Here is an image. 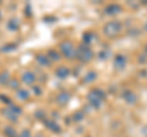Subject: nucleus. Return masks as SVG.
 <instances>
[{"instance_id":"4468645a","label":"nucleus","mask_w":147,"mask_h":137,"mask_svg":"<svg viewBox=\"0 0 147 137\" xmlns=\"http://www.w3.org/2000/svg\"><path fill=\"white\" fill-rule=\"evenodd\" d=\"M47 56L50 61H60L61 59V54L58 52V50H54V49H49L48 53H47Z\"/></svg>"},{"instance_id":"c756f323","label":"nucleus","mask_w":147,"mask_h":137,"mask_svg":"<svg viewBox=\"0 0 147 137\" xmlns=\"http://www.w3.org/2000/svg\"><path fill=\"white\" fill-rule=\"evenodd\" d=\"M45 22H55V21H57V17H52V16H45L44 17V19H43Z\"/></svg>"},{"instance_id":"1a4fd4ad","label":"nucleus","mask_w":147,"mask_h":137,"mask_svg":"<svg viewBox=\"0 0 147 137\" xmlns=\"http://www.w3.org/2000/svg\"><path fill=\"white\" fill-rule=\"evenodd\" d=\"M36 80H37V77L34 75V72H32V71H25L21 76V81L25 85H33Z\"/></svg>"},{"instance_id":"f257e3e1","label":"nucleus","mask_w":147,"mask_h":137,"mask_svg":"<svg viewBox=\"0 0 147 137\" xmlns=\"http://www.w3.org/2000/svg\"><path fill=\"white\" fill-rule=\"evenodd\" d=\"M87 99H88L90 105L93 109H97L98 110V109H100L105 99V92L100 88H93L87 94Z\"/></svg>"},{"instance_id":"dca6fc26","label":"nucleus","mask_w":147,"mask_h":137,"mask_svg":"<svg viewBox=\"0 0 147 137\" xmlns=\"http://www.w3.org/2000/svg\"><path fill=\"white\" fill-rule=\"evenodd\" d=\"M97 77H98V74L96 71H88L84 76V82H85V83H91V82H93V81L97 80Z\"/></svg>"},{"instance_id":"cd10ccee","label":"nucleus","mask_w":147,"mask_h":137,"mask_svg":"<svg viewBox=\"0 0 147 137\" xmlns=\"http://www.w3.org/2000/svg\"><path fill=\"white\" fill-rule=\"evenodd\" d=\"M0 100H1L3 103H6V104H9V105H10V104H11V100H10V98L6 97V95H4V94H0Z\"/></svg>"},{"instance_id":"f704fd0d","label":"nucleus","mask_w":147,"mask_h":137,"mask_svg":"<svg viewBox=\"0 0 147 137\" xmlns=\"http://www.w3.org/2000/svg\"><path fill=\"white\" fill-rule=\"evenodd\" d=\"M145 52L147 53V44H146V47H145Z\"/></svg>"},{"instance_id":"6ab92c4d","label":"nucleus","mask_w":147,"mask_h":137,"mask_svg":"<svg viewBox=\"0 0 147 137\" xmlns=\"http://www.w3.org/2000/svg\"><path fill=\"white\" fill-rule=\"evenodd\" d=\"M17 98L21 99V100H26L30 98V92L27 89H24V88H18L17 89Z\"/></svg>"},{"instance_id":"f03ea898","label":"nucleus","mask_w":147,"mask_h":137,"mask_svg":"<svg viewBox=\"0 0 147 137\" xmlns=\"http://www.w3.org/2000/svg\"><path fill=\"white\" fill-rule=\"evenodd\" d=\"M123 31V24L120 21H109L103 27V33L109 38H114Z\"/></svg>"},{"instance_id":"f8f14e48","label":"nucleus","mask_w":147,"mask_h":137,"mask_svg":"<svg viewBox=\"0 0 147 137\" xmlns=\"http://www.w3.org/2000/svg\"><path fill=\"white\" fill-rule=\"evenodd\" d=\"M55 75L60 80H65L66 77L70 75V70H69V67H66V66H60L55 70Z\"/></svg>"},{"instance_id":"2eb2a0df","label":"nucleus","mask_w":147,"mask_h":137,"mask_svg":"<svg viewBox=\"0 0 147 137\" xmlns=\"http://www.w3.org/2000/svg\"><path fill=\"white\" fill-rule=\"evenodd\" d=\"M7 30L11 31V32H16L18 31V28H20V21H18L17 19H10L7 21Z\"/></svg>"},{"instance_id":"ddd939ff","label":"nucleus","mask_w":147,"mask_h":137,"mask_svg":"<svg viewBox=\"0 0 147 137\" xmlns=\"http://www.w3.org/2000/svg\"><path fill=\"white\" fill-rule=\"evenodd\" d=\"M36 61L38 62L40 66H44V67H48V66H50V64H52V61H50L48 59V56L44 55V54H37Z\"/></svg>"},{"instance_id":"7c9ffc66","label":"nucleus","mask_w":147,"mask_h":137,"mask_svg":"<svg viewBox=\"0 0 147 137\" xmlns=\"http://www.w3.org/2000/svg\"><path fill=\"white\" fill-rule=\"evenodd\" d=\"M26 13H27V16H31V15H32V13H31V6H30V5H27Z\"/></svg>"},{"instance_id":"393cba45","label":"nucleus","mask_w":147,"mask_h":137,"mask_svg":"<svg viewBox=\"0 0 147 137\" xmlns=\"http://www.w3.org/2000/svg\"><path fill=\"white\" fill-rule=\"evenodd\" d=\"M9 108H10V109H11V110H12L13 113H15V114H16V115H17V116H18V115H20V114L22 113V110H21V108H20V107H17V105H15V104H12V103L10 104V105H9Z\"/></svg>"},{"instance_id":"72a5a7b5","label":"nucleus","mask_w":147,"mask_h":137,"mask_svg":"<svg viewBox=\"0 0 147 137\" xmlns=\"http://www.w3.org/2000/svg\"><path fill=\"white\" fill-rule=\"evenodd\" d=\"M145 31H147V22L145 24Z\"/></svg>"},{"instance_id":"4c0bfd02","label":"nucleus","mask_w":147,"mask_h":137,"mask_svg":"<svg viewBox=\"0 0 147 137\" xmlns=\"http://www.w3.org/2000/svg\"><path fill=\"white\" fill-rule=\"evenodd\" d=\"M87 137H91V136H87Z\"/></svg>"},{"instance_id":"c9c22d12","label":"nucleus","mask_w":147,"mask_h":137,"mask_svg":"<svg viewBox=\"0 0 147 137\" xmlns=\"http://www.w3.org/2000/svg\"><path fill=\"white\" fill-rule=\"evenodd\" d=\"M144 5H147V0H146V1H144Z\"/></svg>"},{"instance_id":"f3484780","label":"nucleus","mask_w":147,"mask_h":137,"mask_svg":"<svg viewBox=\"0 0 147 137\" xmlns=\"http://www.w3.org/2000/svg\"><path fill=\"white\" fill-rule=\"evenodd\" d=\"M3 114H4V115H5V116H6L10 121H12V122H16V121H17V118H18V116H17L16 114L13 113V111H12L9 107H7V108H5V110L3 111Z\"/></svg>"},{"instance_id":"473e14b6","label":"nucleus","mask_w":147,"mask_h":137,"mask_svg":"<svg viewBox=\"0 0 147 137\" xmlns=\"http://www.w3.org/2000/svg\"><path fill=\"white\" fill-rule=\"evenodd\" d=\"M36 137H43V135H42V134H38V135L36 136Z\"/></svg>"},{"instance_id":"20e7f679","label":"nucleus","mask_w":147,"mask_h":137,"mask_svg":"<svg viewBox=\"0 0 147 137\" xmlns=\"http://www.w3.org/2000/svg\"><path fill=\"white\" fill-rule=\"evenodd\" d=\"M59 49H60V54L64 55L67 59H72L75 58V53H76V48L74 47V44L70 40H64L59 44Z\"/></svg>"},{"instance_id":"6e6552de","label":"nucleus","mask_w":147,"mask_h":137,"mask_svg":"<svg viewBox=\"0 0 147 137\" xmlns=\"http://www.w3.org/2000/svg\"><path fill=\"white\" fill-rule=\"evenodd\" d=\"M70 99H71V93L67 92V91H61L57 95V103L59 105H65V104L70 102Z\"/></svg>"},{"instance_id":"a878e982","label":"nucleus","mask_w":147,"mask_h":137,"mask_svg":"<svg viewBox=\"0 0 147 137\" xmlns=\"http://www.w3.org/2000/svg\"><path fill=\"white\" fill-rule=\"evenodd\" d=\"M18 137H32V135H31V131H30L28 129L22 130V131H21V134H20V136H18Z\"/></svg>"},{"instance_id":"e433bc0d","label":"nucleus","mask_w":147,"mask_h":137,"mask_svg":"<svg viewBox=\"0 0 147 137\" xmlns=\"http://www.w3.org/2000/svg\"><path fill=\"white\" fill-rule=\"evenodd\" d=\"M0 20H1V11H0Z\"/></svg>"},{"instance_id":"9b49d317","label":"nucleus","mask_w":147,"mask_h":137,"mask_svg":"<svg viewBox=\"0 0 147 137\" xmlns=\"http://www.w3.org/2000/svg\"><path fill=\"white\" fill-rule=\"evenodd\" d=\"M43 124L47 126V129H49L50 131L55 132V134H60V132H61L60 126H59L54 120H52V119H44V120H43Z\"/></svg>"},{"instance_id":"bb28decb","label":"nucleus","mask_w":147,"mask_h":137,"mask_svg":"<svg viewBox=\"0 0 147 137\" xmlns=\"http://www.w3.org/2000/svg\"><path fill=\"white\" fill-rule=\"evenodd\" d=\"M34 115L38 118V119H42V120H44V119H45V113H44L43 110H40V109L34 113Z\"/></svg>"},{"instance_id":"7ed1b4c3","label":"nucleus","mask_w":147,"mask_h":137,"mask_svg":"<svg viewBox=\"0 0 147 137\" xmlns=\"http://www.w3.org/2000/svg\"><path fill=\"white\" fill-rule=\"evenodd\" d=\"M94 56V53L90 47H87L85 44H80L76 48V53H75V58H77L81 62H90Z\"/></svg>"},{"instance_id":"2f4dec72","label":"nucleus","mask_w":147,"mask_h":137,"mask_svg":"<svg viewBox=\"0 0 147 137\" xmlns=\"http://www.w3.org/2000/svg\"><path fill=\"white\" fill-rule=\"evenodd\" d=\"M142 135H144V136H146L147 137V125L144 127V129H142Z\"/></svg>"},{"instance_id":"423d86ee","label":"nucleus","mask_w":147,"mask_h":137,"mask_svg":"<svg viewBox=\"0 0 147 137\" xmlns=\"http://www.w3.org/2000/svg\"><path fill=\"white\" fill-rule=\"evenodd\" d=\"M123 11V6L119 5L117 3H113V4H109V5L105 6L104 9V12L105 15H109V16H114V15H118Z\"/></svg>"},{"instance_id":"a211bd4d","label":"nucleus","mask_w":147,"mask_h":137,"mask_svg":"<svg viewBox=\"0 0 147 137\" xmlns=\"http://www.w3.org/2000/svg\"><path fill=\"white\" fill-rule=\"evenodd\" d=\"M71 118H72L71 120L74 122H80V121H82L85 119V111L84 110H77V111H75L72 114Z\"/></svg>"},{"instance_id":"b1692460","label":"nucleus","mask_w":147,"mask_h":137,"mask_svg":"<svg viewBox=\"0 0 147 137\" xmlns=\"http://www.w3.org/2000/svg\"><path fill=\"white\" fill-rule=\"evenodd\" d=\"M7 85H9V87L12 88V89H18L20 88V82H18L17 80H9Z\"/></svg>"},{"instance_id":"c85d7f7f","label":"nucleus","mask_w":147,"mask_h":137,"mask_svg":"<svg viewBox=\"0 0 147 137\" xmlns=\"http://www.w3.org/2000/svg\"><path fill=\"white\" fill-rule=\"evenodd\" d=\"M32 89H33V93L37 94V95H40V94H42V89H40V87H37V86H34V87L32 88Z\"/></svg>"},{"instance_id":"aec40b11","label":"nucleus","mask_w":147,"mask_h":137,"mask_svg":"<svg viewBox=\"0 0 147 137\" xmlns=\"http://www.w3.org/2000/svg\"><path fill=\"white\" fill-rule=\"evenodd\" d=\"M16 48H17V45L15 43H7V44L4 45V47L0 48V50L4 53H9V52H13Z\"/></svg>"},{"instance_id":"0eeeda50","label":"nucleus","mask_w":147,"mask_h":137,"mask_svg":"<svg viewBox=\"0 0 147 137\" xmlns=\"http://www.w3.org/2000/svg\"><path fill=\"white\" fill-rule=\"evenodd\" d=\"M121 98L124 99V102L127 103V104H130V105H132V104H135L137 102V97H136V94L132 92V91L130 89H125V91H123V93H121Z\"/></svg>"},{"instance_id":"39448f33","label":"nucleus","mask_w":147,"mask_h":137,"mask_svg":"<svg viewBox=\"0 0 147 137\" xmlns=\"http://www.w3.org/2000/svg\"><path fill=\"white\" fill-rule=\"evenodd\" d=\"M126 64H127V59H126L125 55H123V54H117V55L114 56L113 66H114V68H115L117 71H123V70H125Z\"/></svg>"},{"instance_id":"4be33fe9","label":"nucleus","mask_w":147,"mask_h":137,"mask_svg":"<svg viewBox=\"0 0 147 137\" xmlns=\"http://www.w3.org/2000/svg\"><path fill=\"white\" fill-rule=\"evenodd\" d=\"M109 56H110V52H109V50H107V49L100 50L99 54H98V59H99V60H102V61L107 60Z\"/></svg>"},{"instance_id":"412c9836","label":"nucleus","mask_w":147,"mask_h":137,"mask_svg":"<svg viewBox=\"0 0 147 137\" xmlns=\"http://www.w3.org/2000/svg\"><path fill=\"white\" fill-rule=\"evenodd\" d=\"M10 80V74L9 71H3L0 72V85H5Z\"/></svg>"},{"instance_id":"5701e85b","label":"nucleus","mask_w":147,"mask_h":137,"mask_svg":"<svg viewBox=\"0 0 147 137\" xmlns=\"http://www.w3.org/2000/svg\"><path fill=\"white\" fill-rule=\"evenodd\" d=\"M4 134H5L6 137H16V131H15V129H12V127H5Z\"/></svg>"},{"instance_id":"9d476101","label":"nucleus","mask_w":147,"mask_h":137,"mask_svg":"<svg viewBox=\"0 0 147 137\" xmlns=\"http://www.w3.org/2000/svg\"><path fill=\"white\" fill-rule=\"evenodd\" d=\"M97 38V36H96L94 32H92V31H87L85 32L84 34H82V44H85L87 45V47H90V44H92L94 42V39Z\"/></svg>"}]
</instances>
